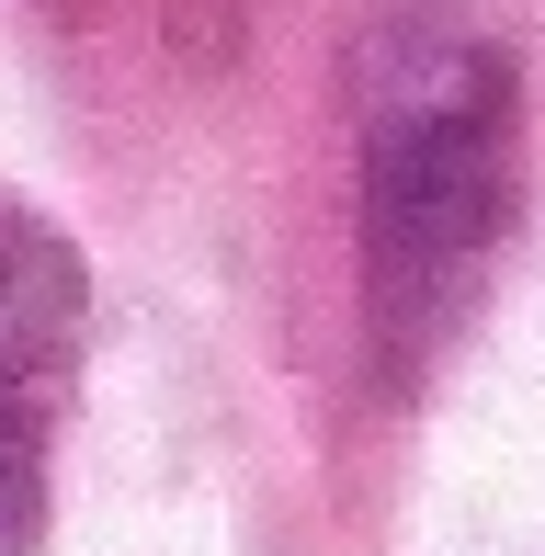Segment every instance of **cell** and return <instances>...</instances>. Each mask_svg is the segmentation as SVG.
<instances>
[{
  "instance_id": "6da1fadb",
  "label": "cell",
  "mask_w": 545,
  "mask_h": 556,
  "mask_svg": "<svg viewBox=\"0 0 545 556\" xmlns=\"http://www.w3.org/2000/svg\"><path fill=\"white\" fill-rule=\"evenodd\" d=\"M511 216V68L489 46H398L364 103V285L386 352L443 330Z\"/></svg>"
},
{
  "instance_id": "3957f363",
  "label": "cell",
  "mask_w": 545,
  "mask_h": 556,
  "mask_svg": "<svg viewBox=\"0 0 545 556\" xmlns=\"http://www.w3.org/2000/svg\"><path fill=\"white\" fill-rule=\"evenodd\" d=\"M46 545V443L23 420V397H0V556Z\"/></svg>"
},
{
  "instance_id": "7a4b0ae2",
  "label": "cell",
  "mask_w": 545,
  "mask_h": 556,
  "mask_svg": "<svg viewBox=\"0 0 545 556\" xmlns=\"http://www.w3.org/2000/svg\"><path fill=\"white\" fill-rule=\"evenodd\" d=\"M80 318H91L80 250H68L46 216L0 205V397L35 387V375H58L68 352H80Z\"/></svg>"
}]
</instances>
